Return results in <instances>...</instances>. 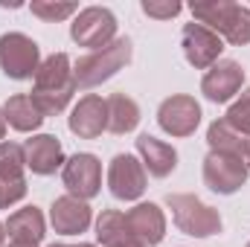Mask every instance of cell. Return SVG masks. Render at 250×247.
<instances>
[{
  "label": "cell",
  "mask_w": 250,
  "mask_h": 247,
  "mask_svg": "<svg viewBox=\"0 0 250 247\" xmlns=\"http://www.w3.org/2000/svg\"><path fill=\"white\" fill-rule=\"evenodd\" d=\"M3 114H6V123L12 125L15 131H35L38 125L44 123L41 108L32 102V96H23V93L12 96V99L6 102Z\"/></svg>",
  "instance_id": "cell-21"
},
{
  "label": "cell",
  "mask_w": 250,
  "mask_h": 247,
  "mask_svg": "<svg viewBox=\"0 0 250 247\" xmlns=\"http://www.w3.org/2000/svg\"><path fill=\"white\" fill-rule=\"evenodd\" d=\"M23 154H26V166H29L35 175H53V172L64 163L62 143H59V137H53V134H38V137L26 140Z\"/></svg>",
  "instance_id": "cell-16"
},
{
  "label": "cell",
  "mask_w": 250,
  "mask_h": 247,
  "mask_svg": "<svg viewBox=\"0 0 250 247\" xmlns=\"http://www.w3.org/2000/svg\"><path fill=\"white\" fill-rule=\"evenodd\" d=\"M137 151H140L148 175H154V178H166L178 166V151L169 143H163V140H157L151 134H140L137 137Z\"/></svg>",
  "instance_id": "cell-17"
},
{
  "label": "cell",
  "mask_w": 250,
  "mask_h": 247,
  "mask_svg": "<svg viewBox=\"0 0 250 247\" xmlns=\"http://www.w3.org/2000/svg\"><path fill=\"white\" fill-rule=\"evenodd\" d=\"M108 186L111 195L120 201H137L146 192V169L137 157L131 154H117L108 166Z\"/></svg>",
  "instance_id": "cell-10"
},
{
  "label": "cell",
  "mask_w": 250,
  "mask_h": 247,
  "mask_svg": "<svg viewBox=\"0 0 250 247\" xmlns=\"http://www.w3.org/2000/svg\"><path fill=\"white\" fill-rule=\"evenodd\" d=\"M3 242H6V224H0V247H3Z\"/></svg>",
  "instance_id": "cell-29"
},
{
  "label": "cell",
  "mask_w": 250,
  "mask_h": 247,
  "mask_svg": "<svg viewBox=\"0 0 250 247\" xmlns=\"http://www.w3.org/2000/svg\"><path fill=\"white\" fill-rule=\"evenodd\" d=\"M96 239L102 247H146L134 239V233L128 230L125 212L117 209H105L96 221Z\"/></svg>",
  "instance_id": "cell-20"
},
{
  "label": "cell",
  "mask_w": 250,
  "mask_h": 247,
  "mask_svg": "<svg viewBox=\"0 0 250 247\" xmlns=\"http://www.w3.org/2000/svg\"><path fill=\"white\" fill-rule=\"evenodd\" d=\"M50 247H93V245H50Z\"/></svg>",
  "instance_id": "cell-30"
},
{
  "label": "cell",
  "mask_w": 250,
  "mask_h": 247,
  "mask_svg": "<svg viewBox=\"0 0 250 247\" xmlns=\"http://www.w3.org/2000/svg\"><path fill=\"white\" fill-rule=\"evenodd\" d=\"M41 67V50L38 44L23 35V32H6L0 38V70L9 76V79H35Z\"/></svg>",
  "instance_id": "cell-5"
},
{
  "label": "cell",
  "mask_w": 250,
  "mask_h": 247,
  "mask_svg": "<svg viewBox=\"0 0 250 247\" xmlns=\"http://www.w3.org/2000/svg\"><path fill=\"white\" fill-rule=\"evenodd\" d=\"M125 221H128V230L134 233V239L146 247L160 245L166 236V218L157 204H137L134 209L125 212Z\"/></svg>",
  "instance_id": "cell-14"
},
{
  "label": "cell",
  "mask_w": 250,
  "mask_h": 247,
  "mask_svg": "<svg viewBox=\"0 0 250 247\" xmlns=\"http://www.w3.org/2000/svg\"><path fill=\"white\" fill-rule=\"evenodd\" d=\"M245 82V70L239 62H218L212 64V70L204 76L201 90L209 102H230Z\"/></svg>",
  "instance_id": "cell-13"
},
{
  "label": "cell",
  "mask_w": 250,
  "mask_h": 247,
  "mask_svg": "<svg viewBox=\"0 0 250 247\" xmlns=\"http://www.w3.org/2000/svg\"><path fill=\"white\" fill-rule=\"evenodd\" d=\"M12 247H21V245H12Z\"/></svg>",
  "instance_id": "cell-31"
},
{
  "label": "cell",
  "mask_w": 250,
  "mask_h": 247,
  "mask_svg": "<svg viewBox=\"0 0 250 247\" xmlns=\"http://www.w3.org/2000/svg\"><path fill=\"white\" fill-rule=\"evenodd\" d=\"M3 134H6V114L0 111V140H3Z\"/></svg>",
  "instance_id": "cell-28"
},
{
  "label": "cell",
  "mask_w": 250,
  "mask_h": 247,
  "mask_svg": "<svg viewBox=\"0 0 250 247\" xmlns=\"http://www.w3.org/2000/svg\"><path fill=\"white\" fill-rule=\"evenodd\" d=\"M62 181L67 186V192L79 201H90L99 195V186H102V166L93 154H73L67 163H64Z\"/></svg>",
  "instance_id": "cell-8"
},
{
  "label": "cell",
  "mask_w": 250,
  "mask_h": 247,
  "mask_svg": "<svg viewBox=\"0 0 250 247\" xmlns=\"http://www.w3.org/2000/svg\"><path fill=\"white\" fill-rule=\"evenodd\" d=\"M108 102V131L111 134H128L140 123V108L131 96L125 93H114L105 99Z\"/></svg>",
  "instance_id": "cell-22"
},
{
  "label": "cell",
  "mask_w": 250,
  "mask_h": 247,
  "mask_svg": "<svg viewBox=\"0 0 250 247\" xmlns=\"http://www.w3.org/2000/svg\"><path fill=\"white\" fill-rule=\"evenodd\" d=\"M73 12H76V3H53V0L32 3V15H38L41 21H64Z\"/></svg>",
  "instance_id": "cell-25"
},
{
  "label": "cell",
  "mask_w": 250,
  "mask_h": 247,
  "mask_svg": "<svg viewBox=\"0 0 250 247\" xmlns=\"http://www.w3.org/2000/svg\"><path fill=\"white\" fill-rule=\"evenodd\" d=\"M6 233L12 239V245L21 247H38L44 239V215L38 206H23L18 212L9 215L6 221Z\"/></svg>",
  "instance_id": "cell-18"
},
{
  "label": "cell",
  "mask_w": 250,
  "mask_h": 247,
  "mask_svg": "<svg viewBox=\"0 0 250 247\" xmlns=\"http://www.w3.org/2000/svg\"><path fill=\"white\" fill-rule=\"evenodd\" d=\"M166 204H169L172 218H175V224H178L181 233L195 236V239H207V236L221 233V215H218V209L207 206L201 198H195V195H169Z\"/></svg>",
  "instance_id": "cell-4"
},
{
  "label": "cell",
  "mask_w": 250,
  "mask_h": 247,
  "mask_svg": "<svg viewBox=\"0 0 250 247\" xmlns=\"http://www.w3.org/2000/svg\"><path fill=\"white\" fill-rule=\"evenodd\" d=\"M131 62V41L128 38H117L102 50H93L87 56H82L76 67H73V79L76 87H96L102 82H108L114 73H120L125 64Z\"/></svg>",
  "instance_id": "cell-3"
},
{
  "label": "cell",
  "mask_w": 250,
  "mask_h": 247,
  "mask_svg": "<svg viewBox=\"0 0 250 247\" xmlns=\"http://www.w3.org/2000/svg\"><path fill=\"white\" fill-rule=\"evenodd\" d=\"M23 195H26V181H21V184H3L0 181V209L18 204Z\"/></svg>",
  "instance_id": "cell-27"
},
{
  "label": "cell",
  "mask_w": 250,
  "mask_h": 247,
  "mask_svg": "<svg viewBox=\"0 0 250 247\" xmlns=\"http://www.w3.org/2000/svg\"><path fill=\"white\" fill-rule=\"evenodd\" d=\"M181 9H184V6H181V3H175V0H166V3H160V0H143V12H146L148 18H157V21L175 18Z\"/></svg>",
  "instance_id": "cell-26"
},
{
  "label": "cell",
  "mask_w": 250,
  "mask_h": 247,
  "mask_svg": "<svg viewBox=\"0 0 250 247\" xmlns=\"http://www.w3.org/2000/svg\"><path fill=\"white\" fill-rule=\"evenodd\" d=\"M157 123L172 137H189V134H195V128L201 123V105L192 96H184V93L169 96L157 111Z\"/></svg>",
  "instance_id": "cell-11"
},
{
  "label": "cell",
  "mask_w": 250,
  "mask_h": 247,
  "mask_svg": "<svg viewBox=\"0 0 250 247\" xmlns=\"http://www.w3.org/2000/svg\"><path fill=\"white\" fill-rule=\"evenodd\" d=\"M248 181V160L233 157V154H218L209 151L204 160V184L218 195H233Z\"/></svg>",
  "instance_id": "cell-7"
},
{
  "label": "cell",
  "mask_w": 250,
  "mask_h": 247,
  "mask_svg": "<svg viewBox=\"0 0 250 247\" xmlns=\"http://www.w3.org/2000/svg\"><path fill=\"white\" fill-rule=\"evenodd\" d=\"M181 47H184L187 62L192 64L195 70L212 67V64L218 62L221 50H224L221 38H218L212 29L201 26V23H187V26H184V32H181Z\"/></svg>",
  "instance_id": "cell-9"
},
{
  "label": "cell",
  "mask_w": 250,
  "mask_h": 247,
  "mask_svg": "<svg viewBox=\"0 0 250 247\" xmlns=\"http://www.w3.org/2000/svg\"><path fill=\"white\" fill-rule=\"evenodd\" d=\"M73 90H76V79H73L70 59L64 53H53L50 59H44L32 84V102L41 108V114L44 117L62 114L73 99Z\"/></svg>",
  "instance_id": "cell-1"
},
{
  "label": "cell",
  "mask_w": 250,
  "mask_h": 247,
  "mask_svg": "<svg viewBox=\"0 0 250 247\" xmlns=\"http://www.w3.org/2000/svg\"><path fill=\"white\" fill-rule=\"evenodd\" d=\"M207 143L218 154H233V157H242V160L250 163V137L242 134V131H236L227 120H218V123L209 125Z\"/></svg>",
  "instance_id": "cell-19"
},
{
  "label": "cell",
  "mask_w": 250,
  "mask_h": 247,
  "mask_svg": "<svg viewBox=\"0 0 250 247\" xmlns=\"http://www.w3.org/2000/svg\"><path fill=\"white\" fill-rule=\"evenodd\" d=\"M248 247H250V245H248Z\"/></svg>",
  "instance_id": "cell-32"
},
{
  "label": "cell",
  "mask_w": 250,
  "mask_h": 247,
  "mask_svg": "<svg viewBox=\"0 0 250 247\" xmlns=\"http://www.w3.org/2000/svg\"><path fill=\"white\" fill-rule=\"evenodd\" d=\"M192 15L201 21V26L212 29L218 38H227L236 47L250 44V9L248 6L227 3V0L192 3Z\"/></svg>",
  "instance_id": "cell-2"
},
{
  "label": "cell",
  "mask_w": 250,
  "mask_h": 247,
  "mask_svg": "<svg viewBox=\"0 0 250 247\" xmlns=\"http://www.w3.org/2000/svg\"><path fill=\"white\" fill-rule=\"evenodd\" d=\"M70 131L82 140H96L105 128H108V102L102 96H84L79 99V105L70 111Z\"/></svg>",
  "instance_id": "cell-12"
},
{
  "label": "cell",
  "mask_w": 250,
  "mask_h": 247,
  "mask_svg": "<svg viewBox=\"0 0 250 247\" xmlns=\"http://www.w3.org/2000/svg\"><path fill=\"white\" fill-rule=\"evenodd\" d=\"M26 169L23 145L18 143H0V181L3 184H21Z\"/></svg>",
  "instance_id": "cell-23"
},
{
  "label": "cell",
  "mask_w": 250,
  "mask_h": 247,
  "mask_svg": "<svg viewBox=\"0 0 250 247\" xmlns=\"http://www.w3.org/2000/svg\"><path fill=\"white\" fill-rule=\"evenodd\" d=\"M227 123L233 125L236 131H242V134H248L250 137V87L230 105V111H227Z\"/></svg>",
  "instance_id": "cell-24"
},
{
  "label": "cell",
  "mask_w": 250,
  "mask_h": 247,
  "mask_svg": "<svg viewBox=\"0 0 250 247\" xmlns=\"http://www.w3.org/2000/svg\"><path fill=\"white\" fill-rule=\"evenodd\" d=\"M50 221L56 227V233L62 236H79L90 227V206L73 195H62L53 201V209H50Z\"/></svg>",
  "instance_id": "cell-15"
},
{
  "label": "cell",
  "mask_w": 250,
  "mask_h": 247,
  "mask_svg": "<svg viewBox=\"0 0 250 247\" xmlns=\"http://www.w3.org/2000/svg\"><path fill=\"white\" fill-rule=\"evenodd\" d=\"M70 35L79 47H93V50H102L111 44V38L117 35V18L111 9H102V6H90V9H82L79 18L73 21L70 26Z\"/></svg>",
  "instance_id": "cell-6"
}]
</instances>
